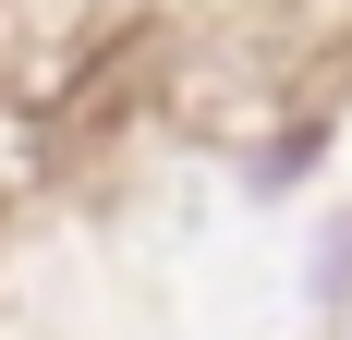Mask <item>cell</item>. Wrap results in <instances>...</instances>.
Returning <instances> with one entry per match:
<instances>
[{"label":"cell","instance_id":"cell-1","mask_svg":"<svg viewBox=\"0 0 352 340\" xmlns=\"http://www.w3.org/2000/svg\"><path fill=\"white\" fill-rule=\"evenodd\" d=\"M328 292H352V255H328Z\"/></svg>","mask_w":352,"mask_h":340}]
</instances>
